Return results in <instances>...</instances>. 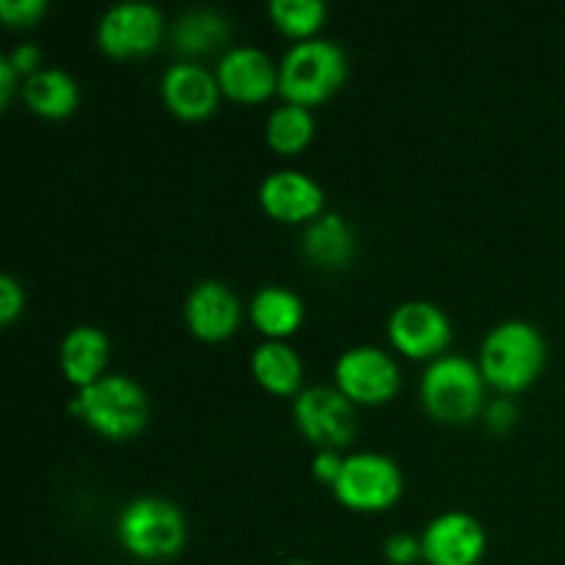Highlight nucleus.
I'll list each match as a JSON object with an SVG mask.
<instances>
[{"instance_id": "obj_10", "label": "nucleus", "mask_w": 565, "mask_h": 565, "mask_svg": "<svg viewBox=\"0 0 565 565\" xmlns=\"http://www.w3.org/2000/svg\"><path fill=\"white\" fill-rule=\"evenodd\" d=\"M452 337L450 318L434 301H403L390 315V340L408 356H430L445 351Z\"/></svg>"}, {"instance_id": "obj_23", "label": "nucleus", "mask_w": 565, "mask_h": 565, "mask_svg": "<svg viewBox=\"0 0 565 565\" xmlns=\"http://www.w3.org/2000/svg\"><path fill=\"white\" fill-rule=\"evenodd\" d=\"M268 11L281 31L292 36H309L323 22L326 3L323 0H270Z\"/></svg>"}, {"instance_id": "obj_28", "label": "nucleus", "mask_w": 565, "mask_h": 565, "mask_svg": "<svg viewBox=\"0 0 565 565\" xmlns=\"http://www.w3.org/2000/svg\"><path fill=\"white\" fill-rule=\"evenodd\" d=\"M9 61L14 64V70L20 72V75L28 77L36 70H42V50H39L33 42L17 44V47L9 53Z\"/></svg>"}, {"instance_id": "obj_13", "label": "nucleus", "mask_w": 565, "mask_h": 565, "mask_svg": "<svg viewBox=\"0 0 565 565\" xmlns=\"http://www.w3.org/2000/svg\"><path fill=\"white\" fill-rule=\"evenodd\" d=\"M185 320L202 340H224L241 323V301L221 279H202L188 292Z\"/></svg>"}, {"instance_id": "obj_20", "label": "nucleus", "mask_w": 565, "mask_h": 565, "mask_svg": "<svg viewBox=\"0 0 565 565\" xmlns=\"http://www.w3.org/2000/svg\"><path fill=\"white\" fill-rule=\"evenodd\" d=\"M252 320L268 340H281L292 334L303 320V301L281 285H265L254 292L248 303Z\"/></svg>"}, {"instance_id": "obj_9", "label": "nucleus", "mask_w": 565, "mask_h": 565, "mask_svg": "<svg viewBox=\"0 0 565 565\" xmlns=\"http://www.w3.org/2000/svg\"><path fill=\"white\" fill-rule=\"evenodd\" d=\"M163 11L149 0H119L99 17V47L110 55H141L158 44Z\"/></svg>"}, {"instance_id": "obj_21", "label": "nucleus", "mask_w": 565, "mask_h": 565, "mask_svg": "<svg viewBox=\"0 0 565 565\" xmlns=\"http://www.w3.org/2000/svg\"><path fill=\"white\" fill-rule=\"evenodd\" d=\"M252 370L259 384L279 395H290L301 384V356L285 340H265L254 348Z\"/></svg>"}, {"instance_id": "obj_11", "label": "nucleus", "mask_w": 565, "mask_h": 565, "mask_svg": "<svg viewBox=\"0 0 565 565\" xmlns=\"http://www.w3.org/2000/svg\"><path fill=\"white\" fill-rule=\"evenodd\" d=\"M483 552V524L463 511L439 513L423 530V557L430 565H475Z\"/></svg>"}, {"instance_id": "obj_26", "label": "nucleus", "mask_w": 565, "mask_h": 565, "mask_svg": "<svg viewBox=\"0 0 565 565\" xmlns=\"http://www.w3.org/2000/svg\"><path fill=\"white\" fill-rule=\"evenodd\" d=\"M47 11V0H0V14L9 22H31Z\"/></svg>"}, {"instance_id": "obj_19", "label": "nucleus", "mask_w": 565, "mask_h": 565, "mask_svg": "<svg viewBox=\"0 0 565 565\" xmlns=\"http://www.w3.org/2000/svg\"><path fill=\"white\" fill-rule=\"evenodd\" d=\"M230 33L232 28L226 14L207 9V6H199V9H188L185 14L177 17L169 36L174 50L185 55H199L218 50L221 44H226Z\"/></svg>"}, {"instance_id": "obj_27", "label": "nucleus", "mask_w": 565, "mask_h": 565, "mask_svg": "<svg viewBox=\"0 0 565 565\" xmlns=\"http://www.w3.org/2000/svg\"><path fill=\"white\" fill-rule=\"evenodd\" d=\"M342 463H345V458H342L334 447H320L318 456H315V461H312L315 478L326 480V483L334 486L337 478H340V472H342Z\"/></svg>"}, {"instance_id": "obj_3", "label": "nucleus", "mask_w": 565, "mask_h": 565, "mask_svg": "<svg viewBox=\"0 0 565 565\" xmlns=\"http://www.w3.org/2000/svg\"><path fill=\"white\" fill-rule=\"evenodd\" d=\"M72 408L81 412L92 428L114 439L138 434L149 419L147 392L121 373L99 375L97 381L83 386L81 395L72 401Z\"/></svg>"}, {"instance_id": "obj_18", "label": "nucleus", "mask_w": 565, "mask_h": 565, "mask_svg": "<svg viewBox=\"0 0 565 565\" xmlns=\"http://www.w3.org/2000/svg\"><path fill=\"white\" fill-rule=\"evenodd\" d=\"M22 97L39 116L61 119L77 105V83L61 66H42L22 81Z\"/></svg>"}, {"instance_id": "obj_30", "label": "nucleus", "mask_w": 565, "mask_h": 565, "mask_svg": "<svg viewBox=\"0 0 565 565\" xmlns=\"http://www.w3.org/2000/svg\"><path fill=\"white\" fill-rule=\"evenodd\" d=\"M17 75H20V72L14 70V64L9 61V55H3V58H0V103L3 105L9 103L11 92H14Z\"/></svg>"}, {"instance_id": "obj_22", "label": "nucleus", "mask_w": 565, "mask_h": 565, "mask_svg": "<svg viewBox=\"0 0 565 565\" xmlns=\"http://www.w3.org/2000/svg\"><path fill=\"white\" fill-rule=\"evenodd\" d=\"M265 136L268 143L279 152H298L307 147L315 136V116L309 114L307 105L285 103L270 110L265 121Z\"/></svg>"}, {"instance_id": "obj_25", "label": "nucleus", "mask_w": 565, "mask_h": 565, "mask_svg": "<svg viewBox=\"0 0 565 565\" xmlns=\"http://www.w3.org/2000/svg\"><path fill=\"white\" fill-rule=\"evenodd\" d=\"M22 301H25V296H22L20 281H17L11 274L0 276V323L14 320L17 315H20Z\"/></svg>"}, {"instance_id": "obj_14", "label": "nucleus", "mask_w": 565, "mask_h": 565, "mask_svg": "<svg viewBox=\"0 0 565 565\" xmlns=\"http://www.w3.org/2000/svg\"><path fill=\"white\" fill-rule=\"evenodd\" d=\"M259 202L274 218L312 221L323 207V188L298 169L270 171L259 185Z\"/></svg>"}, {"instance_id": "obj_17", "label": "nucleus", "mask_w": 565, "mask_h": 565, "mask_svg": "<svg viewBox=\"0 0 565 565\" xmlns=\"http://www.w3.org/2000/svg\"><path fill=\"white\" fill-rule=\"evenodd\" d=\"M110 342L103 329L97 326H75L66 331L64 342H61V370L72 384L88 386L103 375L105 364H108Z\"/></svg>"}, {"instance_id": "obj_31", "label": "nucleus", "mask_w": 565, "mask_h": 565, "mask_svg": "<svg viewBox=\"0 0 565 565\" xmlns=\"http://www.w3.org/2000/svg\"><path fill=\"white\" fill-rule=\"evenodd\" d=\"M287 565H312L309 561H290Z\"/></svg>"}, {"instance_id": "obj_4", "label": "nucleus", "mask_w": 565, "mask_h": 565, "mask_svg": "<svg viewBox=\"0 0 565 565\" xmlns=\"http://www.w3.org/2000/svg\"><path fill=\"white\" fill-rule=\"evenodd\" d=\"M423 403L441 423H467L483 408V373L463 356H439L423 373Z\"/></svg>"}, {"instance_id": "obj_8", "label": "nucleus", "mask_w": 565, "mask_h": 565, "mask_svg": "<svg viewBox=\"0 0 565 565\" xmlns=\"http://www.w3.org/2000/svg\"><path fill=\"white\" fill-rule=\"evenodd\" d=\"M337 386L353 403H384L401 386V367L386 351L375 345H353L340 353L334 364Z\"/></svg>"}, {"instance_id": "obj_7", "label": "nucleus", "mask_w": 565, "mask_h": 565, "mask_svg": "<svg viewBox=\"0 0 565 565\" xmlns=\"http://www.w3.org/2000/svg\"><path fill=\"white\" fill-rule=\"evenodd\" d=\"M296 423L320 447L348 445L356 436V408L340 386L315 384L296 395Z\"/></svg>"}, {"instance_id": "obj_16", "label": "nucleus", "mask_w": 565, "mask_h": 565, "mask_svg": "<svg viewBox=\"0 0 565 565\" xmlns=\"http://www.w3.org/2000/svg\"><path fill=\"white\" fill-rule=\"evenodd\" d=\"M303 254L320 268H345L356 254V235L345 215L320 213L303 226Z\"/></svg>"}, {"instance_id": "obj_5", "label": "nucleus", "mask_w": 565, "mask_h": 565, "mask_svg": "<svg viewBox=\"0 0 565 565\" xmlns=\"http://www.w3.org/2000/svg\"><path fill=\"white\" fill-rule=\"evenodd\" d=\"M121 544L138 557H171L185 544V516L163 497H138L127 502L119 516Z\"/></svg>"}, {"instance_id": "obj_2", "label": "nucleus", "mask_w": 565, "mask_h": 565, "mask_svg": "<svg viewBox=\"0 0 565 565\" xmlns=\"http://www.w3.org/2000/svg\"><path fill=\"white\" fill-rule=\"evenodd\" d=\"M345 50L331 39H301L279 64V92L287 103L312 105L337 92L345 81Z\"/></svg>"}, {"instance_id": "obj_12", "label": "nucleus", "mask_w": 565, "mask_h": 565, "mask_svg": "<svg viewBox=\"0 0 565 565\" xmlns=\"http://www.w3.org/2000/svg\"><path fill=\"white\" fill-rule=\"evenodd\" d=\"M215 77L230 97L246 99V103L265 99L274 88H279V66L270 61L265 50L254 47V44L226 47L221 53Z\"/></svg>"}, {"instance_id": "obj_15", "label": "nucleus", "mask_w": 565, "mask_h": 565, "mask_svg": "<svg viewBox=\"0 0 565 565\" xmlns=\"http://www.w3.org/2000/svg\"><path fill=\"white\" fill-rule=\"evenodd\" d=\"M163 99L182 119H204L218 103V77L193 61H177L163 72Z\"/></svg>"}, {"instance_id": "obj_1", "label": "nucleus", "mask_w": 565, "mask_h": 565, "mask_svg": "<svg viewBox=\"0 0 565 565\" xmlns=\"http://www.w3.org/2000/svg\"><path fill=\"white\" fill-rule=\"evenodd\" d=\"M544 359V337L527 320H502L480 342V373L505 392L533 384Z\"/></svg>"}, {"instance_id": "obj_6", "label": "nucleus", "mask_w": 565, "mask_h": 565, "mask_svg": "<svg viewBox=\"0 0 565 565\" xmlns=\"http://www.w3.org/2000/svg\"><path fill=\"white\" fill-rule=\"evenodd\" d=\"M403 491V472L395 458L384 452H353L342 463L334 494L356 511L390 508Z\"/></svg>"}, {"instance_id": "obj_29", "label": "nucleus", "mask_w": 565, "mask_h": 565, "mask_svg": "<svg viewBox=\"0 0 565 565\" xmlns=\"http://www.w3.org/2000/svg\"><path fill=\"white\" fill-rule=\"evenodd\" d=\"M486 417H489L491 428L505 430V428H511L513 419H516V406H513L511 401H505V397H500V401H494L486 406Z\"/></svg>"}, {"instance_id": "obj_24", "label": "nucleus", "mask_w": 565, "mask_h": 565, "mask_svg": "<svg viewBox=\"0 0 565 565\" xmlns=\"http://www.w3.org/2000/svg\"><path fill=\"white\" fill-rule=\"evenodd\" d=\"M384 555L392 565H412L423 557V539L412 533H392L384 544Z\"/></svg>"}]
</instances>
